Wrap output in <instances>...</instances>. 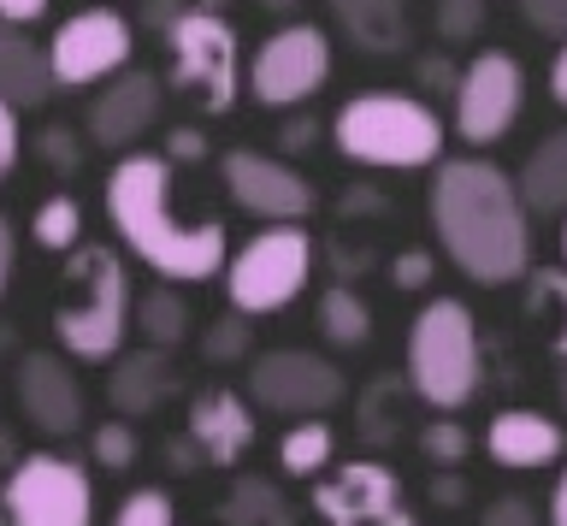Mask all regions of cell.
<instances>
[{
  "label": "cell",
  "mask_w": 567,
  "mask_h": 526,
  "mask_svg": "<svg viewBox=\"0 0 567 526\" xmlns=\"http://www.w3.org/2000/svg\"><path fill=\"white\" fill-rule=\"evenodd\" d=\"M177 166L166 154H124L106 178V219L118 243L166 285H207L225 272V225L177 214Z\"/></svg>",
  "instance_id": "1"
},
{
  "label": "cell",
  "mask_w": 567,
  "mask_h": 526,
  "mask_svg": "<svg viewBox=\"0 0 567 526\" xmlns=\"http://www.w3.org/2000/svg\"><path fill=\"white\" fill-rule=\"evenodd\" d=\"M432 231L473 285H514L532 272V225L520 189L491 161H437Z\"/></svg>",
  "instance_id": "2"
},
{
  "label": "cell",
  "mask_w": 567,
  "mask_h": 526,
  "mask_svg": "<svg viewBox=\"0 0 567 526\" xmlns=\"http://www.w3.org/2000/svg\"><path fill=\"white\" fill-rule=\"evenodd\" d=\"M131 272L113 249L101 243H78L65 260V285H60V308H53V331L71 361H118L124 331H131Z\"/></svg>",
  "instance_id": "3"
},
{
  "label": "cell",
  "mask_w": 567,
  "mask_h": 526,
  "mask_svg": "<svg viewBox=\"0 0 567 526\" xmlns=\"http://www.w3.org/2000/svg\"><path fill=\"white\" fill-rule=\"evenodd\" d=\"M331 136L343 161L372 172H414L443 161V118L420 95H396V90H367L343 101L331 118Z\"/></svg>",
  "instance_id": "4"
},
{
  "label": "cell",
  "mask_w": 567,
  "mask_h": 526,
  "mask_svg": "<svg viewBox=\"0 0 567 526\" xmlns=\"http://www.w3.org/2000/svg\"><path fill=\"white\" fill-rule=\"evenodd\" d=\"M414 402H425L432 414H455L478 396V379H485V361H478V326L467 302L455 296H437L414 313L408 326V367H402Z\"/></svg>",
  "instance_id": "5"
},
{
  "label": "cell",
  "mask_w": 567,
  "mask_h": 526,
  "mask_svg": "<svg viewBox=\"0 0 567 526\" xmlns=\"http://www.w3.org/2000/svg\"><path fill=\"white\" fill-rule=\"evenodd\" d=\"M308 278H313V237L301 225H266L237 255H225V302L243 320L278 313L308 290Z\"/></svg>",
  "instance_id": "6"
},
{
  "label": "cell",
  "mask_w": 567,
  "mask_h": 526,
  "mask_svg": "<svg viewBox=\"0 0 567 526\" xmlns=\"http://www.w3.org/2000/svg\"><path fill=\"white\" fill-rule=\"evenodd\" d=\"M166 54H172V83L184 90L202 113H230L243 95V48L237 30L225 24V12L184 7L166 30Z\"/></svg>",
  "instance_id": "7"
},
{
  "label": "cell",
  "mask_w": 567,
  "mask_h": 526,
  "mask_svg": "<svg viewBox=\"0 0 567 526\" xmlns=\"http://www.w3.org/2000/svg\"><path fill=\"white\" fill-rule=\"evenodd\" d=\"M0 508H7V526H95V485L83 462L35 450L18 455V467L7 473Z\"/></svg>",
  "instance_id": "8"
},
{
  "label": "cell",
  "mask_w": 567,
  "mask_h": 526,
  "mask_svg": "<svg viewBox=\"0 0 567 526\" xmlns=\"http://www.w3.org/2000/svg\"><path fill=\"white\" fill-rule=\"evenodd\" d=\"M331 78V37L319 24H278L248 60V95L260 107H301Z\"/></svg>",
  "instance_id": "9"
},
{
  "label": "cell",
  "mask_w": 567,
  "mask_h": 526,
  "mask_svg": "<svg viewBox=\"0 0 567 526\" xmlns=\"http://www.w3.org/2000/svg\"><path fill=\"white\" fill-rule=\"evenodd\" d=\"M343 373L337 361L313 355V349H266L248 361V402L284 420H326V409L343 402Z\"/></svg>",
  "instance_id": "10"
},
{
  "label": "cell",
  "mask_w": 567,
  "mask_h": 526,
  "mask_svg": "<svg viewBox=\"0 0 567 526\" xmlns=\"http://www.w3.org/2000/svg\"><path fill=\"white\" fill-rule=\"evenodd\" d=\"M131 48H136V30L124 12L113 7H83L53 30L48 42V72H53V90H89V83H106L131 65Z\"/></svg>",
  "instance_id": "11"
},
{
  "label": "cell",
  "mask_w": 567,
  "mask_h": 526,
  "mask_svg": "<svg viewBox=\"0 0 567 526\" xmlns=\"http://www.w3.org/2000/svg\"><path fill=\"white\" fill-rule=\"evenodd\" d=\"M520 95H526V78H520V60L503 54V48H485L478 60L461 65V83H455V136L473 148H491L503 143L520 118Z\"/></svg>",
  "instance_id": "12"
},
{
  "label": "cell",
  "mask_w": 567,
  "mask_h": 526,
  "mask_svg": "<svg viewBox=\"0 0 567 526\" xmlns=\"http://www.w3.org/2000/svg\"><path fill=\"white\" fill-rule=\"evenodd\" d=\"M219 178H225V196L266 225H301L313 214V184L290 161H278V154L230 148L219 161Z\"/></svg>",
  "instance_id": "13"
},
{
  "label": "cell",
  "mask_w": 567,
  "mask_h": 526,
  "mask_svg": "<svg viewBox=\"0 0 567 526\" xmlns=\"http://www.w3.org/2000/svg\"><path fill=\"white\" fill-rule=\"evenodd\" d=\"M313 508L326 526H420L402 503V479L384 462H349L313 491Z\"/></svg>",
  "instance_id": "14"
},
{
  "label": "cell",
  "mask_w": 567,
  "mask_h": 526,
  "mask_svg": "<svg viewBox=\"0 0 567 526\" xmlns=\"http://www.w3.org/2000/svg\"><path fill=\"white\" fill-rule=\"evenodd\" d=\"M12 391H18V409L42 437H71L83 426V384L71 373L65 355L53 349H30L12 373Z\"/></svg>",
  "instance_id": "15"
},
{
  "label": "cell",
  "mask_w": 567,
  "mask_h": 526,
  "mask_svg": "<svg viewBox=\"0 0 567 526\" xmlns=\"http://www.w3.org/2000/svg\"><path fill=\"white\" fill-rule=\"evenodd\" d=\"M159 101H166V90H159L154 72H118V78H106V90L89 101V118H83L89 143L106 148V154H131L142 136L154 131Z\"/></svg>",
  "instance_id": "16"
},
{
  "label": "cell",
  "mask_w": 567,
  "mask_h": 526,
  "mask_svg": "<svg viewBox=\"0 0 567 526\" xmlns=\"http://www.w3.org/2000/svg\"><path fill=\"white\" fill-rule=\"evenodd\" d=\"M189 444L195 462L207 467H237L255 450V402L230 384H207L189 396Z\"/></svg>",
  "instance_id": "17"
},
{
  "label": "cell",
  "mask_w": 567,
  "mask_h": 526,
  "mask_svg": "<svg viewBox=\"0 0 567 526\" xmlns=\"http://www.w3.org/2000/svg\"><path fill=\"white\" fill-rule=\"evenodd\" d=\"M485 450H491L496 467L532 473V467L561 462L567 432H561V420H549V414H538V409H503V414L485 426Z\"/></svg>",
  "instance_id": "18"
},
{
  "label": "cell",
  "mask_w": 567,
  "mask_h": 526,
  "mask_svg": "<svg viewBox=\"0 0 567 526\" xmlns=\"http://www.w3.org/2000/svg\"><path fill=\"white\" fill-rule=\"evenodd\" d=\"M177 391V367L166 349H131L113 361L106 373V402L118 409V420H148L166 409V396Z\"/></svg>",
  "instance_id": "19"
},
{
  "label": "cell",
  "mask_w": 567,
  "mask_h": 526,
  "mask_svg": "<svg viewBox=\"0 0 567 526\" xmlns=\"http://www.w3.org/2000/svg\"><path fill=\"white\" fill-rule=\"evenodd\" d=\"M361 54H402L414 37V0H326Z\"/></svg>",
  "instance_id": "20"
},
{
  "label": "cell",
  "mask_w": 567,
  "mask_h": 526,
  "mask_svg": "<svg viewBox=\"0 0 567 526\" xmlns=\"http://www.w3.org/2000/svg\"><path fill=\"white\" fill-rule=\"evenodd\" d=\"M53 95V72H48V48H35L18 24H0V101L7 107H42Z\"/></svg>",
  "instance_id": "21"
},
{
  "label": "cell",
  "mask_w": 567,
  "mask_h": 526,
  "mask_svg": "<svg viewBox=\"0 0 567 526\" xmlns=\"http://www.w3.org/2000/svg\"><path fill=\"white\" fill-rule=\"evenodd\" d=\"M131 326L142 331V349H166V355H172V349L195 331V313L184 302V290L159 278V285H148L131 302Z\"/></svg>",
  "instance_id": "22"
},
{
  "label": "cell",
  "mask_w": 567,
  "mask_h": 526,
  "mask_svg": "<svg viewBox=\"0 0 567 526\" xmlns=\"http://www.w3.org/2000/svg\"><path fill=\"white\" fill-rule=\"evenodd\" d=\"M520 189V207L526 214H567V131L544 136L538 148H532L526 172L514 178Z\"/></svg>",
  "instance_id": "23"
},
{
  "label": "cell",
  "mask_w": 567,
  "mask_h": 526,
  "mask_svg": "<svg viewBox=\"0 0 567 526\" xmlns=\"http://www.w3.org/2000/svg\"><path fill=\"white\" fill-rule=\"evenodd\" d=\"M526 320L544 331L549 355L567 361V267H532L526 272Z\"/></svg>",
  "instance_id": "24"
},
{
  "label": "cell",
  "mask_w": 567,
  "mask_h": 526,
  "mask_svg": "<svg viewBox=\"0 0 567 526\" xmlns=\"http://www.w3.org/2000/svg\"><path fill=\"white\" fill-rule=\"evenodd\" d=\"M313 320H319V338H326L331 349H367L372 343V308L354 285H331L326 296H319Z\"/></svg>",
  "instance_id": "25"
},
{
  "label": "cell",
  "mask_w": 567,
  "mask_h": 526,
  "mask_svg": "<svg viewBox=\"0 0 567 526\" xmlns=\"http://www.w3.org/2000/svg\"><path fill=\"white\" fill-rule=\"evenodd\" d=\"M219 520H225V526H296L290 497H284L272 479H260V473H243V479L225 491Z\"/></svg>",
  "instance_id": "26"
},
{
  "label": "cell",
  "mask_w": 567,
  "mask_h": 526,
  "mask_svg": "<svg viewBox=\"0 0 567 526\" xmlns=\"http://www.w3.org/2000/svg\"><path fill=\"white\" fill-rule=\"evenodd\" d=\"M337 455V432L326 420H290L278 437V467L290 473V479H313V473H326Z\"/></svg>",
  "instance_id": "27"
},
{
  "label": "cell",
  "mask_w": 567,
  "mask_h": 526,
  "mask_svg": "<svg viewBox=\"0 0 567 526\" xmlns=\"http://www.w3.org/2000/svg\"><path fill=\"white\" fill-rule=\"evenodd\" d=\"M30 237H35V249H48V255H71V249H78V243H83V207H78V196L35 202Z\"/></svg>",
  "instance_id": "28"
},
{
  "label": "cell",
  "mask_w": 567,
  "mask_h": 526,
  "mask_svg": "<svg viewBox=\"0 0 567 526\" xmlns=\"http://www.w3.org/2000/svg\"><path fill=\"white\" fill-rule=\"evenodd\" d=\"M414 396L408 391V379H372L367 396H361V432L372 444H390V437L402 432V402Z\"/></svg>",
  "instance_id": "29"
},
{
  "label": "cell",
  "mask_w": 567,
  "mask_h": 526,
  "mask_svg": "<svg viewBox=\"0 0 567 526\" xmlns=\"http://www.w3.org/2000/svg\"><path fill=\"white\" fill-rule=\"evenodd\" d=\"M136 455H142V444H136L131 420H101V426L89 432V462L101 473H131Z\"/></svg>",
  "instance_id": "30"
},
{
  "label": "cell",
  "mask_w": 567,
  "mask_h": 526,
  "mask_svg": "<svg viewBox=\"0 0 567 526\" xmlns=\"http://www.w3.org/2000/svg\"><path fill=\"white\" fill-rule=\"evenodd\" d=\"M420 450H425V462H432V467H461L473 455V432L461 426L455 414H437V420H425Z\"/></svg>",
  "instance_id": "31"
},
{
  "label": "cell",
  "mask_w": 567,
  "mask_h": 526,
  "mask_svg": "<svg viewBox=\"0 0 567 526\" xmlns=\"http://www.w3.org/2000/svg\"><path fill=\"white\" fill-rule=\"evenodd\" d=\"M248 349H255V331H248L243 313H225V320H213L202 331V355L213 367H230V361H248Z\"/></svg>",
  "instance_id": "32"
},
{
  "label": "cell",
  "mask_w": 567,
  "mask_h": 526,
  "mask_svg": "<svg viewBox=\"0 0 567 526\" xmlns=\"http://www.w3.org/2000/svg\"><path fill=\"white\" fill-rule=\"evenodd\" d=\"M432 24H437L443 42H473L478 30H485V0H437Z\"/></svg>",
  "instance_id": "33"
},
{
  "label": "cell",
  "mask_w": 567,
  "mask_h": 526,
  "mask_svg": "<svg viewBox=\"0 0 567 526\" xmlns=\"http://www.w3.org/2000/svg\"><path fill=\"white\" fill-rule=\"evenodd\" d=\"M113 526H177V508H172V497L166 491H131V497L118 503V515H113Z\"/></svg>",
  "instance_id": "34"
},
{
  "label": "cell",
  "mask_w": 567,
  "mask_h": 526,
  "mask_svg": "<svg viewBox=\"0 0 567 526\" xmlns=\"http://www.w3.org/2000/svg\"><path fill=\"white\" fill-rule=\"evenodd\" d=\"M35 154H42V166H53V172H78L83 166V148L65 125H48L42 136H35Z\"/></svg>",
  "instance_id": "35"
},
{
  "label": "cell",
  "mask_w": 567,
  "mask_h": 526,
  "mask_svg": "<svg viewBox=\"0 0 567 526\" xmlns=\"http://www.w3.org/2000/svg\"><path fill=\"white\" fill-rule=\"evenodd\" d=\"M432 272H437L432 249H402V255H396V267H390L396 290H425V285H432Z\"/></svg>",
  "instance_id": "36"
},
{
  "label": "cell",
  "mask_w": 567,
  "mask_h": 526,
  "mask_svg": "<svg viewBox=\"0 0 567 526\" xmlns=\"http://www.w3.org/2000/svg\"><path fill=\"white\" fill-rule=\"evenodd\" d=\"M526 24L538 30V37H561L567 42V0H520Z\"/></svg>",
  "instance_id": "37"
},
{
  "label": "cell",
  "mask_w": 567,
  "mask_h": 526,
  "mask_svg": "<svg viewBox=\"0 0 567 526\" xmlns=\"http://www.w3.org/2000/svg\"><path fill=\"white\" fill-rule=\"evenodd\" d=\"M478 526H544L538 508H532L526 497H496L485 515H478Z\"/></svg>",
  "instance_id": "38"
},
{
  "label": "cell",
  "mask_w": 567,
  "mask_h": 526,
  "mask_svg": "<svg viewBox=\"0 0 567 526\" xmlns=\"http://www.w3.org/2000/svg\"><path fill=\"white\" fill-rule=\"evenodd\" d=\"M18 154H24V131H18V107H7V101H0V184L12 178Z\"/></svg>",
  "instance_id": "39"
},
{
  "label": "cell",
  "mask_w": 567,
  "mask_h": 526,
  "mask_svg": "<svg viewBox=\"0 0 567 526\" xmlns=\"http://www.w3.org/2000/svg\"><path fill=\"white\" fill-rule=\"evenodd\" d=\"M414 72H420V83H425L432 95H455V83H461V72H455V60H450V54H425Z\"/></svg>",
  "instance_id": "40"
},
{
  "label": "cell",
  "mask_w": 567,
  "mask_h": 526,
  "mask_svg": "<svg viewBox=\"0 0 567 526\" xmlns=\"http://www.w3.org/2000/svg\"><path fill=\"white\" fill-rule=\"evenodd\" d=\"M202 154H207V136L195 131V125H184V131L166 136V161H172V166H177V161H202Z\"/></svg>",
  "instance_id": "41"
},
{
  "label": "cell",
  "mask_w": 567,
  "mask_h": 526,
  "mask_svg": "<svg viewBox=\"0 0 567 526\" xmlns=\"http://www.w3.org/2000/svg\"><path fill=\"white\" fill-rule=\"evenodd\" d=\"M12 272H18V231H12V219L0 214V296H7Z\"/></svg>",
  "instance_id": "42"
},
{
  "label": "cell",
  "mask_w": 567,
  "mask_h": 526,
  "mask_svg": "<svg viewBox=\"0 0 567 526\" xmlns=\"http://www.w3.org/2000/svg\"><path fill=\"white\" fill-rule=\"evenodd\" d=\"M42 12H48V0H0V24H18V30L35 24Z\"/></svg>",
  "instance_id": "43"
},
{
  "label": "cell",
  "mask_w": 567,
  "mask_h": 526,
  "mask_svg": "<svg viewBox=\"0 0 567 526\" xmlns=\"http://www.w3.org/2000/svg\"><path fill=\"white\" fill-rule=\"evenodd\" d=\"M177 12H184V0H142V24H148V30H159V37L172 30V19H177Z\"/></svg>",
  "instance_id": "44"
},
{
  "label": "cell",
  "mask_w": 567,
  "mask_h": 526,
  "mask_svg": "<svg viewBox=\"0 0 567 526\" xmlns=\"http://www.w3.org/2000/svg\"><path fill=\"white\" fill-rule=\"evenodd\" d=\"M313 136H319V125H313V118H290V125L278 131V148H284V154H301V148L313 143Z\"/></svg>",
  "instance_id": "45"
},
{
  "label": "cell",
  "mask_w": 567,
  "mask_h": 526,
  "mask_svg": "<svg viewBox=\"0 0 567 526\" xmlns=\"http://www.w3.org/2000/svg\"><path fill=\"white\" fill-rule=\"evenodd\" d=\"M549 526H567V467H561L556 491H549Z\"/></svg>",
  "instance_id": "46"
},
{
  "label": "cell",
  "mask_w": 567,
  "mask_h": 526,
  "mask_svg": "<svg viewBox=\"0 0 567 526\" xmlns=\"http://www.w3.org/2000/svg\"><path fill=\"white\" fill-rule=\"evenodd\" d=\"M549 95L567 107V42H561V54H556V65H549Z\"/></svg>",
  "instance_id": "47"
},
{
  "label": "cell",
  "mask_w": 567,
  "mask_h": 526,
  "mask_svg": "<svg viewBox=\"0 0 567 526\" xmlns=\"http://www.w3.org/2000/svg\"><path fill=\"white\" fill-rule=\"evenodd\" d=\"M461 491H467V485H461V479H455V473H443V479L432 485V497H437L443 508H455V503H461Z\"/></svg>",
  "instance_id": "48"
},
{
  "label": "cell",
  "mask_w": 567,
  "mask_h": 526,
  "mask_svg": "<svg viewBox=\"0 0 567 526\" xmlns=\"http://www.w3.org/2000/svg\"><path fill=\"white\" fill-rule=\"evenodd\" d=\"M18 467V437H12V426H0V473H12Z\"/></svg>",
  "instance_id": "49"
},
{
  "label": "cell",
  "mask_w": 567,
  "mask_h": 526,
  "mask_svg": "<svg viewBox=\"0 0 567 526\" xmlns=\"http://www.w3.org/2000/svg\"><path fill=\"white\" fill-rule=\"evenodd\" d=\"M195 7H207V12H225V7H237V0H195Z\"/></svg>",
  "instance_id": "50"
},
{
  "label": "cell",
  "mask_w": 567,
  "mask_h": 526,
  "mask_svg": "<svg viewBox=\"0 0 567 526\" xmlns=\"http://www.w3.org/2000/svg\"><path fill=\"white\" fill-rule=\"evenodd\" d=\"M556 396H561V409H567V361H561V379H556Z\"/></svg>",
  "instance_id": "51"
},
{
  "label": "cell",
  "mask_w": 567,
  "mask_h": 526,
  "mask_svg": "<svg viewBox=\"0 0 567 526\" xmlns=\"http://www.w3.org/2000/svg\"><path fill=\"white\" fill-rule=\"evenodd\" d=\"M260 7H266V12H284V7H296V0H260Z\"/></svg>",
  "instance_id": "52"
},
{
  "label": "cell",
  "mask_w": 567,
  "mask_h": 526,
  "mask_svg": "<svg viewBox=\"0 0 567 526\" xmlns=\"http://www.w3.org/2000/svg\"><path fill=\"white\" fill-rule=\"evenodd\" d=\"M561 267H567V219H561Z\"/></svg>",
  "instance_id": "53"
},
{
  "label": "cell",
  "mask_w": 567,
  "mask_h": 526,
  "mask_svg": "<svg viewBox=\"0 0 567 526\" xmlns=\"http://www.w3.org/2000/svg\"><path fill=\"white\" fill-rule=\"evenodd\" d=\"M0 526H7V508H0Z\"/></svg>",
  "instance_id": "54"
}]
</instances>
